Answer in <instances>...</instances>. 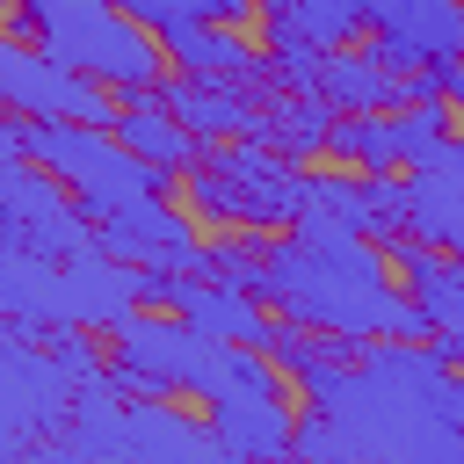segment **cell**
Wrapping results in <instances>:
<instances>
[{
  "mask_svg": "<svg viewBox=\"0 0 464 464\" xmlns=\"http://www.w3.org/2000/svg\"><path fill=\"white\" fill-rule=\"evenodd\" d=\"M261 297L276 319H297V326H319L341 341H377V334L435 341V319L392 290V254L362 232L290 225L283 239H268Z\"/></svg>",
  "mask_w": 464,
  "mask_h": 464,
  "instance_id": "cell-1",
  "label": "cell"
},
{
  "mask_svg": "<svg viewBox=\"0 0 464 464\" xmlns=\"http://www.w3.org/2000/svg\"><path fill=\"white\" fill-rule=\"evenodd\" d=\"M138 304H145V268L109 254V246L72 254V261L7 246V261H0V312L14 326H36V334H51V326L116 334Z\"/></svg>",
  "mask_w": 464,
  "mask_h": 464,
  "instance_id": "cell-2",
  "label": "cell"
},
{
  "mask_svg": "<svg viewBox=\"0 0 464 464\" xmlns=\"http://www.w3.org/2000/svg\"><path fill=\"white\" fill-rule=\"evenodd\" d=\"M14 29L116 94H152L167 80V44L116 0H14Z\"/></svg>",
  "mask_w": 464,
  "mask_h": 464,
  "instance_id": "cell-3",
  "label": "cell"
},
{
  "mask_svg": "<svg viewBox=\"0 0 464 464\" xmlns=\"http://www.w3.org/2000/svg\"><path fill=\"white\" fill-rule=\"evenodd\" d=\"M188 210H196V218H218V225L276 232V225H297V210H304V174H297V160H283L268 138H225V145H210V152L188 167Z\"/></svg>",
  "mask_w": 464,
  "mask_h": 464,
  "instance_id": "cell-4",
  "label": "cell"
},
{
  "mask_svg": "<svg viewBox=\"0 0 464 464\" xmlns=\"http://www.w3.org/2000/svg\"><path fill=\"white\" fill-rule=\"evenodd\" d=\"M72 399H80V384L44 348V334L7 319V341H0V406H7L0 413V457L7 464H29V450L44 442V428H58V413Z\"/></svg>",
  "mask_w": 464,
  "mask_h": 464,
  "instance_id": "cell-5",
  "label": "cell"
},
{
  "mask_svg": "<svg viewBox=\"0 0 464 464\" xmlns=\"http://www.w3.org/2000/svg\"><path fill=\"white\" fill-rule=\"evenodd\" d=\"M0 102L44 123H109L116 130V87H102L94 72L51 58L36 36H7L0 44Z\"/></svg>",
  "mask_w": 464,
  "mask_h": 464,
  "instance_id": "cell-6",
  "label": "cell"
},
{
  "mask_svg": "<svg viewBox=\"0 0 464 464\" xmlns=\"http://www.w3.org/2000/svg\"><path fill=\"white\" fill-rule=\"evenodd\" d=\"M94 232H102L109 254H123V261H138V268H174V276L203 268V254H210V246L196 239V218L174 210L167 196L130 203V210H109V218H94Z\"/></svg>",
  "mask_w": 464,
  "mask_h": 464,
  "instance_id": "cell-7",
  "label": "cell"
},
{
  "mask_svg": "<svg viewBox=\"0 0 464 464\" xmlns=\"http://www.w3.org/2000/svg\"><path fill=\"white\" fill-rule=\"evenodd\" d=\"M370 44L392 65H450L464 58V0H377Z\"/></svg>",
  "mask_w": 464,
  "mask_h": 464,
  "instance_id": "cell-8",
  "label": "cell"
},
{
  "mask_svg": "<svg viewBox=\"0 0 464 464\" xmlns=\"http://www.w3.org/2000/svg\"><path fill=\"white\" fill-rule=\"evenodd\" d=\"M406 225L428 246L464 254V130H450L435 152L406 167Z\"/></svg>",
  "mask_w": 464,
  "mask_h": 464,
  "instance_id": "cell-9",
  "label": "cell"
},
{
  "mask_svg": "<svg viewBox=\"0 0 464 464\" xmlns=\"http://www.w3.org/2000/svg\"><path fill=\"white\" fill-rule=\"evenodd\" d=\"M196 138L225 145V138H261V116H268V94L254 80H210V72H181V80H160L152 87Z\"/></svg>",
  "mask_w": 464,
  "mask_h": 464,
  "instance_id": "cell-10",
  "label": "cell"
},
{
  "mask_svg": "<svg viewBox=\"0 0 464 464\" xmlns=\"http://www.w3.org/2000/svg\"><path fill=\"white\" fill-rule=\"evenodd\" d=\"M167 312L196 319V326H203V334H218V341H246V348H268V334H276L268 297H254V290H239V283L210 276V268L174 276V304H167Z\"/></svg>",
  "mask_w": 464,
  "mask_h": 464,
  "instance_id": "cell-11",
  "label": "cell"
},
{
  "mask_svg": "<svg viewBox=\"0 0 464 464\" xmlns=\"http://www.w3.org/2000/svg\"><path fill=\"white\" fill-rule=\"evenodd\" d=\"M210 428L225 442V457H283L297 450V420L283 392H225L210 399Z\"/></svg>",
  "mask_w": 464,
  "mask_h": 464,
  "instance_id": "cell-12",
  "label": "cell"
},
{
  "mask_svg": "<svg viewBox=\"0 0 464 464\" xmlns=\"http://www.w3.org/2000/svg\"><path fill=\"white\" fill-rule=\"evenodd\" d=\"M370 14H377V0H261V36H268V51H283V44L334 51V44L362 36Z\"/></svg>",
  "mask_w": 464,
  "mask_h": 464,
  "instance_id": "cell-13",
  "label": "cell"
},
{
  "mask_svg": "<svg viewBox=\"0 0 464 464\" xmlns=\"http://www.w3.org/2000/svg\"><path fill=\"white\" fill-rule=\"evenodd\" d=\"M116 138L138 152V160H152V167H167V174H188L203 152H210V138H196L160 94H130L123 102V116H116Z\"/></svg>",
  "mask_w": 464,
  "mask_h": 464,
  "instance_id": "cell-14",
  "label": "cell"
},
{
  "mask_svg": "<svg viewBox=\"0 0 464 464\" xmlns=\"http://www.w3.org/2000/svg\"><path fill=\"white\" fill-rule=\"evenodd\" d=\"M167 44V58L181 65V72H210V80H268V44L254 51L232 22H196V29H174V36H160Z\"/></svg>",
  "mask_w": 464,
  "mask_h": 464,
  "instance_id": "cell-15",
  "label": "cell"
},
{
  "mask_svg": "<svg viewBox=\"0 0 464 464\" xmlns=\"http://www.w3.org/2000/svg\"><path fill=\"white\" fill-rule=\"evenodd\" d=\"M334 102L326 94H312V87H283V94H268V116H261V138L283 152V160H312V152H326V138H334Z\"/></svg>",
  "mask_w": 464,
  "mask_h": 464,
  "instance_id": "cell-16",
  "label": "cell"
},
{
  "mask_svg": "<svg viewBox=\"0 0 464 464\" xmlns=\"http://www.w3.org/2000/svg\"><path fill=\"white\" fill-rule=\"evenodd\" d=\"M326 152L348 160V167H362V174H392V167H406V145H399V116H392V109H341Z\"/></svg>",
  "mask_w": 464,
  "mask_h": 464,
  "instance_id": "cell-17",
  "label": "cell"
},
{
  "mask_svg": "<svg viewBox=\"0 0 464 464\" xmlns=\"http://www.w3.org/2000/svg\"><path fill=\"white\" fill-rule=\"evenodd\" d=\"M123 14H138L152 36H174V29H196V22H246L254 0H116Z\"/></svg>",
  "mask_w": 464,
  "mask_h": 464,
  "instance_id": "cell-18",
  "label": "cell"
},
{
  "mask_svg": "<svg viewBox=\"0 0 464 464\" xmlns=\"http://www.w3.org/2000/svg\"><path fill=\"white\" fill-rule=\"evenodd\" d=\"M435 94L450 102V109H464V65L450 58V65H435Z\"/></svg>",
  "mask_w": 464,
  "mask_h": 464,
  "instance_id": "cell-19",
  "label": "cell"
},
{
  "mask_svg": "<svg viewBox=\"0 0 464 464\" xmlns=\"http://www.w3.org/2000/svg\"><path fill=\"white\" fill-rule=\"evenodd\" d=\"M435 348H442V355H450V362L464 370V312H457L450 326H435Z\"/></svg>",
  "mask_w": 464,
  "mask_h": 464,
  "instance_id": "cell-20",
  "label": "cell"
}]
</instances>
